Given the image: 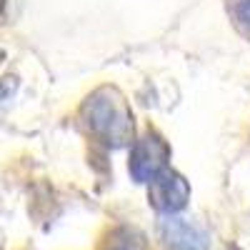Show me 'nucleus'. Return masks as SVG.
<instances>
[{
  "label": "nucleus",
  "mask_w": 250,
  "mask_h": 250,
  "mask_svg": "<svg viewBox=\"0 0 250 250\" xmlns=\"http://www.w3.org/2000/svg\"><path fill=\"white\" fill-rule=\"evenodd\" d=\"M233 13L240 25L250 28V0H233Z\"/></svg>",
  "instance_id": "5"
},
{
  "label": "nucleus",
  "mask_w": 250,
  "mask_h": 250,
  "mask_svg": "<svg viewBox=\"0 0 250 250\" xmlns=\"http://www.w3.org/2000/svg\"><path fill=\"white\" fill-rule=\"evenodd\" d=\"M110 250H138V248H135L130 240H120V243H115Z\"/></svg>",
  "instance_id": "6"
},
{
  "label": "nucleus",
  "mask_w": 250,
  "mask_h": 250,
  "mask_svg": "<svg viewBox=\"0 0 250 250\" xmlns=\"http://www.w3.org/2000/svg\"><path fill=\"white\" fill-rule=\"evenodd\" d=\"M228 250H235V248H228Z\"/></svg>",
  "instance_id": "7"
},
{
  "label": "nucleus",
  "mask_w": 250,
  "mask_h": 250,
  "mask_svg": "<svg viewBox=\"0 0 250 250\" xmlns=\"http://www.w3.org/2000/svg\"><path fill=\"white\" fill-rule=\"evenodd\" d=\"M148 198L150 205L163 215H178L188 205L190 198V185H188L185 175H180L173 168H165L148 183Z\"/></svg>",
  "instance_id": "3"
},
{
  "label": "nucleus",
  "mask_w": 250,
  "mask_h": 250,
  "mask_svg": "<svg viewBox=\"0 0 250 250\" xmlns=\"http://www.w3.org/2000/svg\"><path fill=\"white\" fill-rule=\"evenodd\" d=\"M158 233L165 250H208L205 230H200L198 225H193L185 218L168 215L158 225Z\"/></svg>",
  "instance_id": "4"
},
{
  "label": "nucleus",
  "mask_w": 250,
  "mask_h": 250,
  "mask_svg": "<svg viewBox=\"0 0 250 250\" xmlns=\"http://www.w3.org/2000/svg\"><path fill=\"white\" fill-rule=\"evenodd\" d=\"M80 123L108 148H128L138 140L130 105L115 85H100L85 98L80 108Z\"/></svg>",
  "instance_id": "1"
},
{
  "label": "nucleus",
  "mask_w": 250,
  "mask_h": 250,
  "mask_svg": "<svg viewBox=\"0 0 250 250\" xmlns=\"http://www.w3.org/2000/svg\"><path fill=\"white\" fill-rule=\"evenodd\" d=\"M170 160V148L165 138L155 130L143 133L130 148V160H128V170L133 175V180L138 183H150L158 173H163Z\"/></svg>",
  "instance_id": "2"
}]
</instances>
